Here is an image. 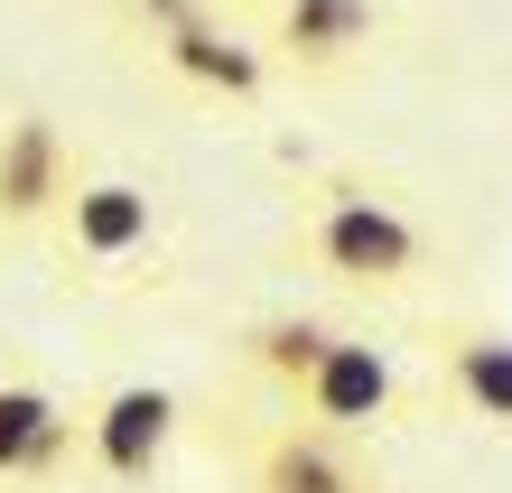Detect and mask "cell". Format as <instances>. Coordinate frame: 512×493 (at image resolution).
<instances>
[{
	"mask_svg": "<svg viewBox=\"0 0 512 493\" xmlns=\"http://www.w3.org/2000/svg\"><path fill=\"white\" fill-rule=\"evenodd\" d=\"M298 252H308L326 280H345V289H401V280H419V261H429V233L382 187H326L308 205V224H298Z\"/></svg>",
	"mask_w": 512,
	"mask_h": 493,
	"instance_id": "1",
	"label": "cell"
},
{
	"mask_svg": "<svg viewBox=\"0 0 512 493\" xmlns=\"http://www.w3.org/2000/svg\"><path fill=\"white\" fill-rule=\"evenodd\" d=\"M56 224H66V261L131 270V261H149V242H159V196L131 187V177H75V196L56 205Z\"/></svg>",
	"mask_w": 512,
	"mask_h": 493,
	"instance_id": "2",
	"label": "cell"
},
{
	"mask_svg": "<svg viewBox=\"0 0 512 493\" xmlns=\"http://www.w3.org/2000/svg\"><path fill=\"white\" fill-rule=\"evenodd\" d=\"M159 56H168V75H177V84H196V94H224V103H252L261 84H270V47L233 38L215 10L187 19V28H168Z\"/></svg>",
	"mask_w": 512,
	"mask_h": 493,
	"instance_id": "8",
	"label": "cell"
},
{
	"mask_svg": "<svg viewBox=\"0 0 512 493\" xmlns=\"http://www.w3.org/2000/svg\"><path fill=\"white\" fill-rule=\"evenodd\" d=\"M168 438H177V391H159V382L103 391L94 419H84V456H94V475H112V484H149Z\"/></svg>",
	"mask_w": 512,
	"mask_h": 493,
	"instance_id": "4",
	"label": "cell"
},
{
	"mask_svg": "<svg viewBox=\"0 0 512 493\" xmlns=\"http://www.w3.org/2000/svg\"><path fill=\"white\" fill-rule=\"evenodd\" d=\"M75 456V410L47 382H0V484H47Z\"/></svg>",
	"mask_w": 512,
	"mask_h": 493,
	"instance_id": "7",
	"label": "cell"
},
{
	"mask_svg": "<svg viewBox=\"0 0 512 493\" xmlns=\"http://www.w3.org/2000/svg\"><path fill=\"white\" fill-rule=\"evenodd\" d=\"M447 391H457L466 419L512 428V335H494V326H457V335H447Z\"/></svg>",
	"mask_w": 512,
	"mask_h": 493,
	"instance_id": "10",
	"label": "cell"
},
{
	"mask_svg": "<svg viewBox=\"0 0 512 493\" xmlns=\"http://www.w3.org/2000/svg\"><path fill=\"white\" fill-rule=\"evenodd\" d=\"M66 196H75V149H66V131H56L47 112H19L10 131H0V233L47 224Z\"/></svg>",
	"mask_w": 512,
	"mask_h": 493,
	"instance_id": "5",
	"label": "cell"
},
{
	"mask_svg": "<svg viewBox=\"0 0 512 493\" xmlns=\"http://www.w3.org/2000/svg\"><path fill=\"white\" fill-rule=\"evenodd\" d=\"M373 28H382L373 0H280V28H270V47H280L289 66L326 75V66H345V56H364V47H373Z\"/></svg>",
	"mask_w": 512,
	"mask_h": 493,
	"instance_id": "9",
	"label": "cell"
},
{
	"mask_svg": "<svg viewBox=\"0 0 512 493\" xmlns=\"http://www.w3.org/2000/svg\"><path fill=\"white\" fill-rule=\"evenodd\" d=\"M131 10L149 19V38H168V28H187V19H205V0H131Z\"/></svg>",
	"mask_w": 512,
	"mask_h": 493,
	"instance_id": "12",
	"label": "cell"
},
{
	"mask_svg": "<svg viewBox=\"0 0 512 493\" xmlns=\"http://www.w3.org/2000/svg\"><path fill=\"white\" fill-rule=\"evenodd\" d=\"M326 345H336V326H326V317H261V326L243 335V354L261 363L270 382H289V391H298V373H308Z\"/></svg>",
	"mask_w": 512,
	"mask_h": 493,
	"instance_id": "11",
	"label": "cell"
},
{
	"mask_svg": "<svg viewBox=\"0 0 512 493\" xmlns=\"http://www.w3.org/2000/svg\"><path fill=\"white\" fill-rule=\"evenodd\" d=\"M252 493H382V484L364 475V456H354L336 428L280 419V428L252 447Z\"/></svg>",
	"mask_w": 512,
	"mask_h": 493,
	"instance_id": "6",
	"label": "cell"
},
{
	"mask_svg": "<svg viewBox=\"0 0 512 493\" xmlns=\"http://www.w3.org/2000/svg\"><path fill=\"white\" fill-rule=\"evenodd\" d=\"M298 410H308V428H336V438H364V428L391 419V400H401V373H391L382 345H354V335H336L308 373H298Z\"/></svg>",
	"mask_w": 512,
	"mask_h": 493,
	"instance_id": "3",
	"label": "cell"
}]
</instances>
